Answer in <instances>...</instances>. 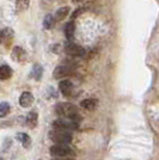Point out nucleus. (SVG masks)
I'll return each mask as SVG.
<instances>
[{"mask_svg": "<svg viewBox=\"0 0 159 160\" xmlns=\"http://www.w3.org/2000/svg\"><path fill=\"white\" fill-rule=\"evenodd\" d=\"M55 111L59 116L64 117V118L77 121V122L80 120V113L78 108L71 103H60L55 108Z\"/></svg>", "mask_w": 159, "mask_h": 160, "instance_id": "f257e3e1", "label": "nucleus"}, {"mask_svg": "<svg viewBox=\"0 0 159 160\" xmlns=\"http://www.w3.org/2000/svg\"><path fill=\"white\" fill-rule=\"evenodd\" d=\"M49 139L59 145H68L72 141V135L66 130H61V129L55 128L49 132Z\"/></svg>", "mask_w": 159, "mask_h": 160, "instance_id": "f03ea898", "label": "nucleus"}, {"mask_svg": "<svg viewBox=\"0 0 159 160\" xmlns=\"http://www.w3.org/2000/svg\"><path fill=\"white\" fill-rule=\"evenodd\" d=\"M49 152L53 157H56V158H66L73 154L72 148L68 147V145H59V143L50 147Z\"/></svg>", "mask_w": 159, "mask_h": 160, "instance_id": "7ed1b4c3", "label": "nucleus"}, {"mask_svg": "<svg viewBox=\"0 0 159 160\" xmlns=\"http://www.w3.org/2000/svg\"><path fill=\"white\" fill-rule=\"evenodd\" d=\"M54 127L56 129H61V130H74L78 128V122L73 120H68V118H61V120H56L53 123Z\"/></svg>", "mask_w": 159, "mask_h": 160, "instance_id": "20e7f679", "label": "nucleus"}, {"mask_svg": "<svg viewBox=\"0 0 159 160\" xmlns=\"http://www.w3.org/2000/svg\"><path fill=\"white\" fill-rule=\"evenodd\" d=\"M65 52L69 56H85L86 55V52L83 48L80 47V46H78V44H74V43H68V44H66Z\"/></svg>", "mask_w": 159, "mask_h": 160, "instance_id": "39448f33", "label": "nucleus"}, {"mask_svg": "<svg viewBox=\"0 0 159 160\" xmlns=\"http://www.w3.org/2000/svg\"><path fill=\"white\" fill-rule=\"evenodd\" d=\"M72 74V68L69 66H58L53 71V77L55 79H62Z\"/></svg>", "mask_w": 159, "mask_h": 160, "instance_id": "423d86ee", "label": "nucleus"}, {"mask_svg": "<svg viewBox=\"0 0 159 160\" xmlns=\"http://www.w3.org/2000/svg\"><path fill=\"white\" fill-rule=\"evenodd\" d=\"M12 41H13V31L11 29H8V28L4 29L1 31V43L6 48H8L11 46Z\"/></svg>", "mask_w": 159, "mask_h": 160, "instance_id": "0eeeda50", "label": "nucleus"}, {"mask_svg": "<svg viewBox=\"0 0 159 160\" xmlns=\"http://www.w3.org/2000/svg\"><path fill=\"white\" fill-rule=\"evenodd\" d=\"M33 103V96L31 92H23L19 97V104L23 108L31 107Z\"/></svg>", "mask_w": 159, "mask_h": 160, "instance_id": "6e6552de", "label": "nucleus"}, {"mask_svg": "<svg viewBox=\"0 0 159 160\" xmlns=\"http://www.w3.org/2000/svg\"><path fill=\"white\" fill-rule=\"evenodd\" d=\"M59 88L60 91H61V93L64 94L65 97H69L73 92V85L71 81H68V80H64V81H61L59 85Z\"/></svg>", "mask_w": 159, "mask_h": 160, "instance_id": "1a4fd4ad", "label": "nucleus"}, {"mask_svg": "<svg viewBox=\"0 0 159 160\" xmlns=\"http://www.w3.org/2000/svg\"><path fill=\"white\" fill-rule=\"evenodd\" d=\"M80 105L83 109H85V110H95L96 107H97V100L92 99V98H89V99H84L81 100V103H80Z\"/></svg>", "mask_w": 159, "mask_h": 160, "instance_id": "9d476101", "label": "nucleus"}, {"mask_svg": "<svg viewBox=\"0 0 159 160\" xmlns=\"http://www.w3.org/2000/svg\"><path fill=\"white\" fill-rule=\"evenodd\" d=\"M11 75H12V69L10 67L6 65H3L0 67V79L6 80L8 78H11Z\"/></svg>", "mask_w": 159, "mask_h": 160, "instance_id": "9b49d317", "label": "nucleus"}, {"mask_svg": "<svg viewBox=\"0 0 159 160\" xmlns=\"http://www.w3.org/2000/svg\"><path fill=\"white\" fill-rule=\"evenodd\" d=\"M69 14V7H61V8H59L58 11H56V13H55V20H62L65 19L67 16Z\"/></svg>", "mask_w": 159, "mask_h": 160, "instance_id": "f8f14e48", "label": "nucleus"}, {"mask_svg": "<svg viewBox=\"0 0 159 160\" xmlns=\"http://www.w3.org/2000/svg\"><path fill=\"white\" fill-rule=\"evenodd\" d=\"M37 120H38V117H37V113L35 112V111L30 112L29 115H28V117H27L28 127L35 128V127H36V124H37Z\"/></svg>", "mask_w": 159, "mask_h": 160, "instance_id": "ddd939ff", "label": "nucleus"}, {"mask_svg": "<svg viewBox=\"0 0 159 160\" xmlns=\"http://www.w3.org/2000/svg\"><path fill=\"white\" fill-rule=\"evenodd\" d=\"M17 139L20 141V143L25 147V148H28V147L30 146V143H31V139H30V136L25 133L17 134Z\"/></svg>", "mask_w": 159, "mask_h": 160, "instance_id": "4468645a", "label": "nucleus"}, {"mask_svg": "<svg viewBox=\"0 0 159 160\" xmlns=\"http://www.w3.org/2000/svg\"><path fill=\"white\" fill-rule=\"evenodd\" d=\"M74 23L73 22H69V23H67L66 27H65V35H66V37L68 40H72L73 35H74Z\"/></svg>", "mask_w": 159, "mask_h": 160, "instance_id": "2eb2a0df", "label": "nucleus"}, {"mask_svg": "<svg viewBox=\"0 0 159 160\" xmlns=\"http://www.w3.org/2000/svg\"><path fill=\"white\" fill-rule=\"evenodd\" d=\"M12 58L14 61H22V59L24 58V50L20 47H16L12 52Z\"/></svg>", "mask_w": 159, "mask_h": 160, "instance_id": "dca6fc26", "label": "nucleus"}, {"mask_svg": "<svg viewBox=\"0 0 159 160\" xmlns=\"http://www.w3.org/2000/svg\"><path fill=\"white\" fill-rule=\"evenodd\" d=\"M30 4V0H16V8L18 11H25Z\"/></svg>", "mask_w": 159, "mask_h": 160, "instance_id": "f3484780", "label": "nucleus"}, {"mask_svg": "<svg viewBox=\"0 0 159 160\" xmlns=\"http://www.w3.org/2000/svg\"><path fill=\"white\" fill-rule=\"evenodd\" d=\"M10 104L7 102H1L0 103V117H5L7 113L10 112Z\"/></svg>", "mask_w": 159, "mask_h": 160, "instance_id": "a211bd4d", "label": "nucleus"}, {"mask_svg": "<svg viewBox=\"0 0 159 160\" xmlns=\"http://www.w3.org/2000/svg\"><path fill=\"white\" fill-rule=\"evenodd\" d=\"M53 20H55V19H53V17L50 16V14H48L46 18H44V28L46 29H50L52 28V25H53Z\"/></svg>", "mask_w": 159, "mask_h": 160, "instance_id": "6ab92c4d", "label": "nucleus"}, {"mask_svg": "<svg viewBox=\"0 0 159 160\" xmlns=\"http://www.w3.org/2000/svg\"><path fill=\"white\" fill-rule=\"evenodd\" d=\"M83 12H85V7H80V8H78V10L72 14V18H77V17H79Z\"/></svg>", "mask_w": 159, "mask_h": 160, "instance_id": "aec40b11", "label": "nucleus"}, {"mask_svg": "<svg viewBox=\"0 0 159 160\" xmlns=\"http://www.w3.org/2000/svg\"><path fill=\"white\" fill-rule=\"evenodd\" d=\"M53 160H74V159H69V158H56V159Z\"/></svg>", "mask_w": 159, "mask_h": 160, "instance_id": "412c9836", "label": "nucleus"}, {"mask_svg": "<svg viewBox=\"0 0 159 160\" xmlns=\"http://www.w3.org/2000/svg\"><path fill=\"white\" fill-rule=\"evenodd\" d=\"M80 1H83V0H73V2H80Z\"/></svg>", "mask_w": 159, "mask_h": 160, "instance_id": "4be33fe9", "label": "nucleus"}]
</instances>
